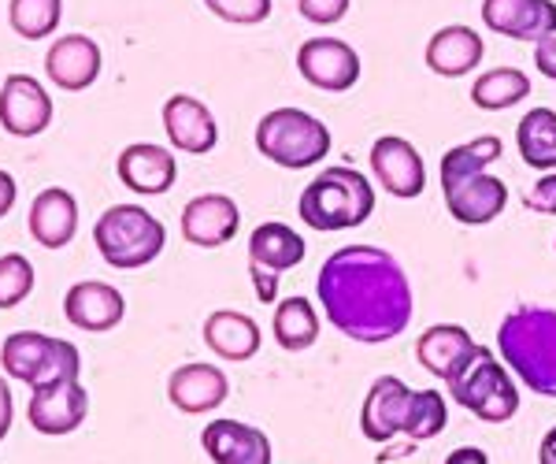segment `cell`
I'll list each match as a JSON object with an SVG mask.
<instances>
[{
  "label": "cell",
  "instance_id": "9a60e30c",
  "mask_svg": "<svg viewBox=\"0 0 556 464\" xmlns=\"http://www.w3.org/2000/svg\"><path fill=\"white\" fill-rule=\"evenodd\" d=\"M64 316L71 327H78V331L101 335V331H112V327L123 324V316H127V298H123L112 283L83 279L67 290Z\"/></svg>",
  "mask_w": 556,
  "mask_h": 464
},
{
  "label": "cell",
  "instance_id": "f1b7e54d",
  "mask_svg": "<svg viewBox=\"0 0 556 464\" xmlns=\"http://www.w3.org/2000/svg\"><path fill=\"white\" fill-rule=\"evenodd\" d=\"M527 93H531V78L519 67H493L486 75L475 78L471 86V101L482 112H505L523 101Z\"/></svg>",
  "mask_w": 556,
  "mask_h": 464
},
{
  "label": "cell",
  "instance_id": "ac0fdd59",
  "mask_svg": "<svg viewBox=\"0 0 556 464\" xmlns=\"http://www.w3.org/2000/svg\"><path fill=\"white\" fill-rule=\"evenodd\" d=\"M164 130L172 138L175 149L190 156H204L219 141V123H215L212 109L204 101H197L190 93H175L164 104Z\"/></svg>",
  "mask_w": 556,
  "mask_h": 464
},
{
  "label": "cell",
  "instance_id": "1f68e13d",
  "mask_svg": "<svg viewBox=\"0 0 556 464\" xmlns=\"http://www.w3.org/2000/svg\"><path fill=\"white\" fill-rule=\"evenodd\" d=\"M204 8L235 26H256L271 15V0H204Z\"/></svg>",
  "mask_w": 556,
  "mask_h": 464
},
{
  "label": "cell",
  "instance_id": "7402d4cb",
  "mask_svg": "<svg viewBox=\"0 0 556 464\" xmlns=\"http://www.w3.org/2000/svg\"><path fill=\"white\" fill-rule=\"evenodd\" d=\"M26 227H30V238L45 249H64L71 246L78 230V201L75 193L64 190V186H49L41 190L30 204V216H26Z\"/></svg>",
  "mask_w": 556,
  "mask_h": 464
},
{
  "label": "cell",
  "instance_id": "ba28073f",
  "mask_svg": "<svg viewBox=\"0 0 556 464\" xmlns=\"http://www.w3.org/2000/svg\"><path fill=\"white\" fill-rule=\"evenodd\" d=\"M256 149L286 172H304L330 153V130L304 109H275L256 123Z\"/></svg>",
  "mask_w": 556,
  "mask_h": 464
},
{
  "label": "cell",
  "instance_id": "4dcf8cb0",
  "mask_svg": "<svg viewBox=\"0 0 556 464\" xmlns=\"http://www.w3.org/2000/svg\"><path fill=\"white\" fill-rule=\"evenodd\" d=\"M34 290V264L23 253L0 256V309H15Z\"/></svg>",
  "mask_w": 556,
  "mask_h": 464
},
{
  "label": "cell",
  "instance_id": "8fae6325",
  "mask_svg": "<svg viewBox=\"0 0 556 464\" xmlns=\"http://www.w3.org/2000/svg\"><path fill=\"white\" fill-rule=\"evenodd\" d=\"M52 123V97L34 75H8L0 86V127L12 138H38Z\"/></svg>",
  "mask_w": 556,
  "mask_h": 464
},
{
  "label": "cell",
  "instance_id": "5b68a950",
  "mask_svg": "<svg viewBox=\"0 0 556 464\" xmlns=\"http://www.w3.org/2000/svg\"><path fill=\"white\" fill-rule=\"evenodd\" d=\"M298 212L312 230H353L371 220L375 190L353 167H327L304 186Z\"/></svg>",
  "mask_w": 556,
  "mask_h": 464
},
{
  "label": "cell",
  "instance_id": "83f0119b",
  "mask_svg": "<svg viewBox=\"0 0 556 464\" xmlns=\"http://www.w3.org/2000/svg\"><path fill=\"white\" fill-rule=\"evenodd\" d=\"M275 342L282 346L286 353H301L308 346H316L319 338V312L308 298H286L278 301L275 319H271Z\"/></svg>",
  "mask_w": 556,
  "mask_h": 464
},
{
  "label": "cell",
  "instance_id": "f35d334b",
  "mask_svg": "<svg viewBox=\"0 0 556 464\" xmlns=\"http://www.w3.org/2000/svg\"><path fill=\"white\" fill-rule=\"evenodd\" d=\"M445 464H490L486 450H479V446H460V450H453Z\"/></svg>",
  "mask_w": 556,
  "mask_h": 464
},
{
  "label": "cell",
  "instance_id": "836d02e7",
  "mask_svg": "<svg viewBox=\"0 0 556 464\" xmlns=\"http://www.w3.org/2000/svg\"><path fill=\"white\" fill-rule=\"evenodd\" d=\"M523 204L531 212H542V216H556V172H545L531 190L523 193Z\"/></svg>",
  "mask_w": 556,
  "mask_h": 464
},
{
  "label": "cell",
  "instance_id": "f546056e",
  "mask_svg": "<svg viewBox=\"0 0 556 464\" xmlns=\"http://www.w3.org/2000/svg\"><path fill=\"white\" fill-rule=\"evenodd\" d=\"M64 0H8V23L23 41H41L60 30Z\"/></svg>",
  "mask_w": 556,
  "mask_h": 464
},
{
  "label": "cell",
  "instance_id": "52a82bcc",
  "mask_svg": "<svg viewBox=\"0 0 556 464\" xmlns=\"http://www.w3.org/2000/svg\"><path fill=\"white\" fill-rule=\"evenodd\" d=\"M445 387H450V398L456 405L468 409L471 416H479L482 424H508L519 409L513 368L501 356H493L486 346H475L468 364Z\"/></svg>",
  "mask_w": 556,
  "mask_h": 464
},
{
  "label": "cell",
  "instance_id": "3957f363",
  "mask_svg": "<svg viewBox=\"0 0 556 464\" xmlns=\"http://www.w3.org/2000/svg\"><path fill=\"white\" fill-rule=\"evenodd\" d=\"M450 409L438 390H412L405 379L379 376L367 390L361 409V431L371 442H390L405 435L412 442H427L445 431Z\"/></svg>",
  "mask_w": 556,
  "mask_h": 464
},
{
  "label": "cell",
  "instance_id": "277c9868",
  "mask_svg": "<svg viewBox=\"0 0 556 464\" xmlns=\"http://www.w3.org/2000/svg\"><path fill=\"white\" fill-rule=\"evenodd\" d=\"M497 350L523 387L556 398V309H513L497 327Z\"/></svg>",
  "mask_w": 556,
  "mask_h": 464
},
{
  "label": "cell",
  "instance_id": "d4e9b609",
  "mask_svg": "<svg viewBox=\"0 0 556 464\" xmlns=\"http://www.w3.org/2000/svg\"><path fill=\"white\" fill-rule=\"evenodd\" d=\"M260 327L253 316L235 309H219L204 319V346L223 356V361H249V356L260 353Z\"/></svg>",
  "mask_w": 556,
  "mask_h": 464
},
{
  "label": "cell",
  "instance_id": "d6a6232c",
  "mask_svg": "<svg viewBox=\"0 0 556 464\" xmlns=\"http://www.w3.org/2000/svg\"><path fill=\"white\" fill-rule=\"evenodd\" d=\"M298 12L316 26H334L349 15V0H298Z\"/></svg>",
  "mask_w": 556,
  "mask_h": 464
},
{
  "label": "cell",
  "instance_id": "4316f807",
  "mask_svg": "<svg viewBox=\"0 0 556 464\" xmlns=\"http://www.w3.org/2000/svg\"><path fill=\"white\" fill-rule=\"evenodd\" d=\"M516 149L534 172H556V112L531 109L516 127Z\"/></svg>",
  "mask_w": 556,
  "mask_h": 464
},
{
  "label": "cell",
  "instance_id": "6da1fadb",
  "mask_svg": "<svg viewBox=\"0 0 556 464\" xmlns=\"http://www.w3.org/2000/svg\"><path fill=\"white\" fill-rule=\"evenodd\" d=\"M319 305L345 338L382 346L412 324V283L393 253L379 246H345L330 253L316 279Z\"/></svg>",
  "mask_w": 556,
  "mask_h": 464
},
{
  "label": "cell",
  "instance_id": "30bf717a",
  "mask_svg": "<svg viewBox=\"0 0 556 464\" xmlns=\"http://www.w3.org/2000/svg\"><path fill=\"white\" fill-rule=\"evenodd\" d=\"M298 71L308 86L323 93H345L361 83V57L342 38H308L298 49Z\"/></svg>",
  "mask_w": 556,
  "mask_h": 464
},
{
  "label": "cell",
  "instance_id": "d590c367",
  "mask_svg": "<svg viewBox=\"0 0 556 464\" xmlns=\"http://www.w3.org/2000/svg\"><path fill=\"white\" fill-rule=\"evenodd\" d=\"M534 67L542 71L549 83H556V34L534 45Z\"/></svg>",
  "mask_w": 556,
  "mask_h": 464
},
{
  "label": "cell",
  "instance_id": "484cf974",
  "mask_svg": "<svg viewBox=\"0 0 556 464\" xmlns=\"http://www.w3.org/2000/svg\"><path fill=\"white\" fill-rule=\"evenodd\" d=\"M304 253H308L304 238L293 227H286V223H275V220L260 223L253 235H249V264H260L275 275L298 267L304 261Z\"/></svg>",
  "mask_w": 556,
  "mask_h": 464
},
{
  "label": "cell",
  "instance_id": "5bb4252c",
  "mask_svg": "<svg viewBox=\"0 0 556 464\" xmlns=\"http://www.w3.org/2000/svg\"><path fill=\"white\" fill-rule=\"evenodd\" d=\"M89 413V394L78 379L52 383V387L30 390V405H26V421L38 435H71L78 431Z\"/></svg>",
  "mask_w": 556,
  "mask_h": 464
},
{
  "label": "cell",
  "instance_id": "603a6c76",
  "mask_svg": "<svg viewBox=\"0 0 556 464\" xmlns=\"http://www.w3.org/2000/svg\"><path fill=\"white\" fill-rule=\"evenodd\" d=\"M475 338L468 327H460V324H434V327H427L424 335H419V342H416V361H419V368L430 372L434 379H442V383H450L456 372L468 364V356L475 353Z\"/></svg>",
  "mask_w": 556,
  "mask_h": 464
},
{
  "label": "cell",
  "instance_id": "9c48e42d",
  "mask_svg": "<svg viewBox=\"0 0 556 464\" xmlns=\"http://www.w3.org/2000/svg\"><path fill=\"white\" fill-rule=\"evenodd\" d=\"M0 364L4 376L23 383L30 390L52 387V383H71L83 372V356L64 338H52L41 331H15L0 346Z\"/></svg>",
  "mask_w": 556,
  "mask_h": 464
},
{
  "label": "cell",
  "instance_id": "e575fe53",
  "mask_svg": "<svg viewBox=\"0 0 556 464\" xmlns=\"http://www.w3.org/2000/svg\"><path fill=\"white\" fill-rule=\"evenodd\" d=\"M249 279H253V287H256V301L271 305L275 293H278V275L267 272V267H260V264H249Z\"/></svg>",
  "mask_w": 556,
  "mask_h": 464
},
{
  "label": "cell",
  "instance_id": "cb8c5ba5",
  "mask_svg": "<svg viewBox=\"0 0 556 464\" xmlns=\"http://www.w3.org/2000/svg\"><path fill=\"white\" fill-rule=\"evenodd\" d=\"M482 52H486V45H482V38L471 26H442V30L427 41L424 60L434 75L460 78V75H471V71L482 64Z\"/></svg>",
  "mask_w": 556,
  "mask_h": 464
},
{
  "label": "cell",
  "instance_id": "4fadbf2b",
  "mask_svg": "<svg viewBox=\"0 0 556 464\" xmlns=\"http://www.w3.org/2000/svg\"><path fill=\"white\" fill-rule=\"evenodd\" d=\"M486 30L513 41H545L556 34V0H482Z\"/></svg>",
  "mask_w": 556,
  "mask_h": 464
},
{
  "label": "cell",
  "instance_id": "7c38bea8",
  "mask_svg": "<svg viewBox=\"0 0 556 464\" xmlns=\"http://www.w3.org/2000/svg\"><path fill=\"white\" fill-rule=\"evenodd\" d=\"M371 175L379 178V186L386 193L401 201H412L424 193L427 186V164L416 153V146L397 134H386L371 146Z\"/></svg>",
  "mask_w": 556,
  "mask_h": 464
},
{
  "label": "cell",
  "instance_id": "ab89813d",
  "mask_svg": "<svg viewBox=\"0 0 556 464\" xmlns=\"http://www.w3.org/2000/svg\"><path fill=\"white\" fill-rule=\"evenodd\" d=\"M538 464H556V427H549L542 446H538Z\"/></svg>",
  "mask_w": 556,
  "mask_h": 464
},
{
  "label": "cell",
  "instance_id": "74e56055",
  "mask_svg": "<svg viewBox=\"0 0 556 464\" xmlns=\"http://www.w3.org/2000/svg\"><path fill=\"white\" fill-rule=\"evenodd\" d=\"M15 198H20V186H15V178L8 175V172H0V220L12 212Z\"/></svg>",
  "mask_w": 556,
  "mask_h": 464
},
{
  "label": "cell",
  "instance_id": "44dd1931",
  "mask_svg": "<svg viewBox=\"0 0 556 464\" xmlns=\"http://www.w3.org/2000/svg\"><path fill=\"white\" fill-rule=\"evenodd\" d=\"M227 394H230L227 376H223L215 364H204V361L182 364V368H175L172 379H167V401L186 416L212 413V409H219L223 401H227Z\"/></svg>",
  "mask_w": 556,
  "mask_h": 464
},
{
  "label": "cell",
  "instance_id": "7a4b0ae2",
  "mask_svg": "<svg viewBox=\"0 0 556 464\" xmlns=\"http://www.w3.org/2000/svg\"><path fill=\"white\" fill-rule=\"evenodd\" d=\"M501 160V138H475L442 156V193L445 209L464 227L493 223L508 209V186L486 172V164Z\"/></svg>",
  "mask_w": 556,
  "mask_h": 464
},
{
  "label": "cell",
  "instance_id": "8992f818",
  "mask_svg": "<svg viewBox=\"0 0 556 464\" xmlns=\"http://www.w3.org/2000/svg\"><path fill=\"white\" fill-rule=\"evenodd\" d=\"M93 246L104 256L108 267H119V272H138L156 261L167 246L164 223L152 216L141 204H112L101 212L93 227Z\"/></svg>",
  "mask_w": 556,
  "mask_h": 464
},
{
  "label": "cell",
  "instance_id": "e0dca14e",
  "mask_svg": "<svg viewBox=\"0 0 556 464\" xmlns=\"http://www.w3.org/2000/svg\"><path fill=\"white\" fill-rule=\"evenodd\" d=\"M241 209L227 193H201L182 209V238L197 249H219L238 235Z\"/></svg>",
  "mask_w": 556,
  "mask_h": 464
},
{
  "label": "cell",
  "instance_id": "2e32d148",
  "mask_svg": "<svg viewBox=\"0 0 556 464\" xmlns=\"http://www.w3.org/2000/svg\"><path fill=\"white\" fill-rule=\"evenodd\" d=\"M104 57L101 45L86 34H64V38L52 41L49 57H45V71H49L52 86L67 89V93H83L101 78Z\"/></svg>",
  "mask_w": 556,
  "mask_h": 464
},
{
  "label": "cell",
  "instance_id": "d6986e66",
  "mask_svg": "<svg viewBox=\"0 0 556 464\" xmlns=\"http://www.w3.org/2000/svg\"><path fill=\"white\" fill-rule=\"evenodd\" d=\"M115 172H119V183L134 193H146V198H156V193H167L178 178V164L175 153L164 146H152V141H138V146H127L115 160Z\"/></svg>",
  "mask_w": 556,
  "mask_h": 464
},
{
  "label": "cell",
  "instance_id": "8d00e7d4",
  "mask_svg": "<svg viewBox=\"0 0 556 464\" xmlns=\"http://www.w3.org/2000/svg\"><path fill=\"white\" fill-rule=\"evenodd\" d=\"M12 416H15L12 387H8V383H4V376H0V442H4V435L12 431Z\"/></svg>",
  "mask_w": 556,
  "mask_h": 464
},
{
  "label": "cell",
  "instance_id": "ffe728a7",
  "mask_svg": "<svg viewBox=\"0 0 556 464\" xmlns=\"http://www.w3.org/2000/svg\"><path fill=\"white\" fill-rule=\"evenodd\" d=\"M201 446L212 464H271V439L260 427L227 421V416L204 427Z\"/></svg>",
  "mask_w": 556,
  "mask_h": 464
}]
</instances>
